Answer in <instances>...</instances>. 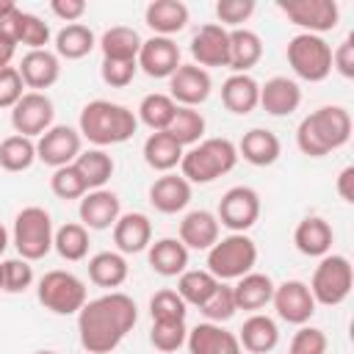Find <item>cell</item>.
<instances>
[{
	"instance_id": "obj_1",
	"label": "cell",
	"mask_w": 354,
	"mask_h": 354,
	"mask_svg": "<svg viewBox=\"0 0 354 354\" xmlns=\"http://www.w3.org/2000/svg\"><path fill=\"white\" fill-rule=\"evenodd\" d=\"M136 321H138V310L127 293L111 290L100 299H91L77 313L80 346L88 354H111L127 337Z\"/></svg>"
},
{
	"instance_id": "obj_2",
	"label": "cell",
	"mask_w": 354,
	"mask_h": 354,
	"mask_svg": "<svg viewBox=\"0 0 354 354\" xmlns=\"http://www.w3.org/2000/svg\"><path fill=\"white\" fill-rule=\"evenodd\" d=\"M351 138V113L343 105H321L296 127V144L310 158H324Z\"/></svg>"
},
{
	"instance_id": "obj_3",
	"label": "cell",
	"mask_w": 354,
	"mask_h": 354,
	"mask_svg": "<svg viewBox=\"0 0 354 354\" xmlns=\"http://www.w3.org/2000/svg\"><path fill=\"white\" fill-rule=\"evenodd\" d=\"M136 130H138V116L127 105L111 100H91L88 105H83L77 119L80 138L97 144L100 149L111 144H124L127 138H133Z\"/></svg>"
},
{
	"instance_id": "obj_4",
	"label": "cell",
	"mask_w": 354,
	"mask_h": 354,
	"mask_svg": "<svg viewBox=\"0 0 354 354\" xmlns=\"http://www.w3.org/2000/svg\"><path fill=\"white\" fill-rule=\"evenodd\" d=\"M238 163V149L230 138H202L191 149L183 152L180 174L194 185H207L227 171H232Z\"/></svg>"
},
{
	"instance_id": "obj_5",
	"label": "cell",
	"mask_w": 354,
	"mask_h": 354,
	"mask_svg": "<svg viewBox=\"0 0 354 354\" xmlns=\"http://www.w3.org/2000/svg\"><path fill=\"white\" fill-rule=\"evenodd\" d=\"M257 263V243L243 232H230L227 238H218L207 249V271L224 282V279H241L249 274Z\"/></svg>"
},
{
	"instance_id": "obj_6",
	"label": "cell",
	"mask_w": 354,
	"mask_h": 354,
	"mask_svg": "<svg viewBox=\"0 0 354 354\" xmlns=\"http://www.w3.org/2000/svg\"><path fill=\"white\" fill-rule=\"evenodd\" d=\"M285 58L296 77L307 83H321L332 75V44L315 33H296L288 47Z\"/></svg>"
},
{
	"instance_id": "obj_7",
	"label": "cell",
	"mask_w": 354,
	"mask_h": 354,
	"mask_svg": "<svg viewBox=\"0 0 354 354\" xmlns=\"http://www.w3.org/2000/svg\"><path fill=\"white\" fill-rule=\"evenodd\" d=\"M53 218L44 207L39 205H30V207H22L14 218V246L19 252L22 260L33 263V260H41L50 249H53Z\"/></svg>"
},
{
	"instance_id": "obj_8",
	"label": "cell",
	"mask_w": 354,
	"mask_h": 354,
	"mask_svg": "<svg viewBox=\"0 0 354 354\" xmlns=\"http://www.w3.org/2000/svg\"><path fill=\"white\" fill-rule=\"evenodd\" d=\"M351 285H354V268H351L348 257L346 254H324L321 263L315 266L307 288H310L315 304L337 307L348 299Z\"/></svg>"
},
{
	"instance_id": "obj_9",
	"label": "cell",
	"mask_w": 354,
	"mask_h": 354,
	"mask_svg": "<svg viewBox=\"0 0 354 354\" xmlns=\"http://www.w3.org/2000/svg\"><path fill=\"white\" fill-rule=\"evenodd\" d=\"M36 296L44 304V310H50L55 315H75L86 304V282L80 277H75L72 271L55 268L39 279Z\"/></svg>"
},
{
	"instance_id": "obj_10",
	"label": "cell",
	"mask_w": 354,
	"mask_h": 354,
	"mask_svg": "<svg viewBox=\"0 0 354 354\" xmlns=\"http://www.w3.org/2000/svg\"><path fill=\"white\" fill-rule=\"evenodd\" d=\"M277 8L301 28V33H326L340 22V6L335 0H279Z\"/></svg>"
},
{
	"instance_id": "obj_11",
	"label": "cell",
	"mask_w": 354,
	"mask_h": 354,
	"mask_svg": "<svg viewBox=\"0 0 354 354\" xmlns=\"http://www.w3.org/2000/svg\"><path fill=\"white\" fill-rule=\"evenodd\" d=\"M216 218L230 232H246L260 218V196H257V191L249 188V185H232L218 199Z\"/></svg>"
},
{
	"instance_id": "obj_12",
	"label": "cell",
	"mask_w": 354,
	"mask_h": 354,
	"mask_svg": "<svg viewBox=\"0 0 354 354\" xmlns=\"http://www.w3.org/2000/svg\"><path fill=\"white\" fill-rule=\"evenodd\" d=\"M55 119V105L44 91H25L22 100L11 108V127L17 136L36 138L53 127Z\"/></svg>"
},
{
	"instance_id": "obj_13",
	"label": "cell",
	"mask_w": 354,
	"mask_h": 354,
	"mask_svg": "<svg viewBox=\"0 0 354 354\" xmlns=\"http://www.w3.org/2000/svg\"><path fill=\"white\" fill-rule=\"evenodd\" d=\"M80 152H83V138L69 124H53L36 141V160H41L44 166H53V169L75 163V158Z\"/></svg>"
},
{
	"instance_id": "obj_14",
	"label": "cell",
	"mask_w": 354,
	"mask_h": 354,
	"mask_svg": "<svg viewBox=\"0 0 354 354\" xmlns=\"http://www.w3.org/2000/svg\"><path fill=\"white\" fill-rule=\"evenodd\" d=\"M271 304L282 321L296 324V326H304L315 315V299H313L307 282H301V279H285L282 285H274Z\"/></svg>"
},
{
	"instance_id": "obj_15",
	"label": "cell",
	"mask_w": 354,
	"mask_h": 354,
	"mask_svg": "<svg viewBox=\"0 0 354 354\" xmlns=\"http://www.w3.org/2000/svg\"><path fill=\"white\" fill-rule=\"evenodd\" d=\"M191 55L196 66H230V30L218 22L199 25L191 36Z\"/></svg>"
},
{
	"instance_id": "obj_16",
	"label": "cell",
	"mask_w": 354,
	"mask_h": 354,
	"mask_svg": "<svg viewBox=\"0 0 354 354\" xmlns=\"http://www.w3.org/2000/svg\"><path fill=\"white\" fill-rule=\"evenodd\" d=\"M213 80L207 69L196 64H180L177 72L169 77V97L183 108H196L210 97Z\"/></svg>"
},
{
	"instance_id": "obj_17",
	"label": "cell",
	"mask_w": 354,
	"mask_h": 354,
	"mask_svg": "<svg viewBox=\"0 0 354 354\" xmlns=\"http://www.w3.org/2000/svg\"><path fill=\"white\" fill-rule=\"evenodd\" d=\"M136 64H138V69H141L144 75H149V77H171V75L177 72V66L183 64V61H180V47H177V41L169 39V36L144 39Z\"/></svg>"
},
{
	"instance_id": "obj_18",
	"label": "cell",
	"mask_w": 354,
	"mask_h": 354,
	"mask_svg": "<svg viewBox=\"0 0 354 354\" xmlns=\"http://www.w3.org/2000/svg\"><path fill=\"white\" fill-rule=\"evenodd\" d=\"M77 213H80V224L86 230H111L116 224V218L122 216V202L113 191L97 188L80 199Z\"/></svg>"
},
{
	"instance_id": "obj_19",
	"label": "cell",
	"mask_w": 354,
	"mask_h": 354,
	"mask_svg": "<svg viewBox=\"0 0 354 354\" xmlns=\"http://www.w3.org/2000/svg\"><path fill=\"white\" fill-rule=\"evenodd\" d=\"M17 72H19L22 83H25L28 88L44 91V88H50V86L58 83V77H61V61H58V55L50 53V50H28V53L22 55Z\"/></svg>"
},
{
	"instance_id": "obj_20",
	"label": "cell",
	"mask_w": 354,
	"mask_h": 354,
	"mask_svg": "<svg viewBox=\"0 0 354 354\" xmlns=\"http://www.w3.org/2000/svg\"><path fill=\"white\" fill-rule=\"evenodd\" d=\"M191 202V183L183 177V174H160L152 185H149V205L158 210V213H180L185 210Z\"/></svg>"
},
{
	"instance_id": "obj_21",
	"label": "cell",
	"mask_w": 354,
	"mask_h": 354,
	"mask_svg": "<svg viewBox=\"0 0 354 354\" xmlns=\"http://www.w3.org/2000/svg\"><path fill=\"white\" fill-rule=\"evenodd\" d=\"M188 354H241L238 335L221 329V324H196L185 337Z\"/></svg>"
},
{
	"instance_id": "obj_22",
	"label": "cell",
	"mask_w": 354,
	"mask_h": 354,
	"mask_svg": "<svg viewBox=\"0 0 354 354\" xmlns=\"http://www.w3.org/2000/svg\"><path fill=\"white\" fill-rule=\"evenodd\" d=\"M113 243L119 254H138L152 243V221L144 213H122L113 224Z\"/></svg>"
},
{
	"instance_id": "obj_23",
	"label": "cell",
	"mask_w": 354,
	"mask_h": 354,
	"mask_svg": "<svg viewBox=\"0 0 354 354\" xmlns=\"http://www.w3.org/2000/svg\"><path fill=\"white\" fill-rule=\"evenodd\" d=\"M221 235V224L210 210H191L180 221V243L185 249H210Z\"/></svg>"
},
{
	"instance_id": "obj_24",
	"label": "cell",
	"mask_w": 354,
	"mask_h": 354,
	"mask_svg": "<svg viewBox=\"0 0 354 354\" xmlns=\"http://www.w3.org/2000/svg\"><path fill=\"white\" fill-rule=\"evenodd\" d=\"M260 105L271 116H290L301 105V88L290 77H271L260 86Z\"/></svg>"
},
{
	"instance_id": "obj_25",
	"label": "cell",
	"mask_w": 354,
	"mask_h": 354,
	"mask_svg": "<svg viewBox=\"0 0 354 354\" xmlns=\"http://www.w3.org/2000/svg\"><path fill=\"white\" fill-rule=\"evenodd\" d=\"M293 243H296V249H299L301 254H307V257H324V254H329V249H332V243H335V232H332V227H329L326 218H321V216H307V218H301V221L296 224V230H293Z\"/></svg>"
},
{
	"instance_id": "obj_26",
	"label": "cell",
	"mask_w": 354,
	"mask_h": 354,
	"mask_svg": "<svg viewBox=\"0 0 354 354\" xmlns=\"http://www.w3.org/2000/svg\"><path fill=\"white\" fill-rule=\"evenodd\" d=\"M235 149H238V158H243L252 166H271L282 155V144H279L277 133H271L266 127H252L249 133H243V138Z\"/></svg>"
},
{
	"instance_id": "obj_27",
	"label": "cell",
	"mask_w": 354,
	"mask_h": 354,
	"mask_svg": "<svg viewBox=\"0 0 354 354\" xmlns=\"http://www.w3.org/2000/svg\"><path fill=\"white\" fill-rule=\"evenodd\" d=\"M221 102L230 113L246 116L260 105V83L252 75H230L221 83Z\"/></svg>"
},
{
	"instance_id": "obj_28",
	"label": "cell",
	"mask_w": 354,
	"mask_h": 354,
	"mask_svg": "<svg viewBox=\"0 0 354 354\" xmlns=\"http://www.w3.org/2000/svg\"><path fill=\"white\" fill-rule=\"evenodd\" d=\"M238 343L252 351V354H271L279 343V329H277V321L263 315V313H254L243 321V326L238 329Z\"/></svg>"
},
{
	"instance_id": "obj_29",
	"label": "cell",
	"mask_w": 354,
	"mask_h": 354,
	"mask_svg": "<svg viewBox=\"0 0 354 354\" xmlns=\"http://www.w3.org/2000/svg\"><path fill=\"white\" fill-rule=\"evenodd\" d=\"M144 22L155 30V36L180 33L188 25V6L183 0H152L144 11Z\"/></svg>"
},
{
	"instance_id": "obj_30",
	"label": "cell",
	"mask_w": 354,
	"mask_h": 354,
	"mask_svg": "<svg viewBox=\"0 0 354 354\" xmlns=\"http://www.w3.org/2000/svg\"><path fill=\"white\" fill-rule=\"evenodd\" d=\"M232 296H235V307L238 310L257 313V310H263L271 301V296H274V279L268 274L249 271V274H243L232 285Z\"/></svg>"
},
{
	"instance_id": "obj_31",
	"label": "cell",
	"mask_w": 354,
	"mask_h": 354,
	"mask_svg": "<svg viewBox=\"0 0 354 354\" xmlns=\"http://www.w3.org/2000/svg\"><path fill=\"white\" fill-rule=\"evenodd\" d=\"M149 266L160 277H180L188 268V249L180 238H160L149 243Z\"/></svg>"
},
{
	"instance_id": "obj_32",
	"label": "cell",
	"mask_w": 354,
	"mask_h": 354,
	"mask_svg": "<svg viewBox=\"0 0 354 354\" xmlns=\"http://www.w3.org/2000/svg\"><path fill=\"white\" fill-rule=\"evenodd\" d=\"M263 58V41L249 28L230 30V69L235 75H246Z\"/></svg>"
},
{
	"instance_id": "obj_33",
	"label": "cell",
	"mask_w": 354,
	"mask_h": 354,
	"mask_svg": "<svg viewBox=\"0 0 354 354\" xmlns=\"http://www.w3.org/2000/svg\"><path fill=\"white\" fill-rule=\"evenodd\" d=\"M183 147L177 144V138L169 133V130H160V133H152L147 141H144V160L149 169L155 171H171L174 166H180L183 160Z\"/></svg>"
},
{
	"instance_id": "obj_34",
	"label": "cell",
	"mask_w": 354,
	"mask_h": 354,
	"mask_svg": "<svg viewBox=\"0 0 354 354\" xmlns=\"http://www.w3.org/2000/svg\"><path fill=\"white\" fill-rule=\"evenodd\" d=\"M141 36L136 28H127V25H113L102 33L100 39V50H102V58L108 61H136L138 58V50H141Z\"/></svg>"
},
{
	"instance_id": "obj_35",
	"label": "cell",
	"mask_w": 354,
	"mask_h": 354,
	"mask_svg": "<svg viewBox=\"0 0 354 354\" xmlns=\"http://www.w3.org/2000/svg\"><path fill=\"white\" fill-rule=\"evenodd\" d=\"M97 47L94 30L83 22H72L55 33V55L66 61H80Z\"/></svg>"
},
{
	"instance_id": "obj_36",
	"label": "cell",
	"mask_w": 354,
	"mask_h": 354,
	"mask_svg": "<svg viewBox=\"0 0 354 354\" xmlns=\"http://www.w3.org/2000/svg\"><path fill=\"white\" fill-rule=\"evenodd\" d=\"M130 274V266L124 260V254L119 252H97L91 260H88V279L100 288H119L124 285Z\"/></svg>"
},
{
	"instance_id": "obj_37",
	"label": "cell",
	"mask_w": 354,
	"mask_h": 354,
	"mask_svg": "<svg viewBox=\"0 0 354 354\" xmlns=\"http://www.w3.org/2000/svg\"><path fill=\"white\" fill-rule=\"evenodd\" d=\"M77 171H80V177L86 180V188L88 191H97V188H102L108 180H111V174H113V158L105 152V149H86V152H80L77 158H75V163H72Z\"/></svg>"
},
{
	"instance_id": "obj_38",
	"label": "cell",
	"mask_w": 354,
	"mask_h": 354,
	"mask_svg": "<svg viewBox=\"0 0 354 354\" xmlns=\"http://www.w3.org/2000/svg\"><path fill=\"white\" fill-rule=\"evenodd\" d=\"M216 288H218V279L207 268H185L177 279V293L191 307H202Z\"/></svg>"
},
{
	"instance_id": "obj_39",
	"label": "cell",
	"mask_w": 354,
	"mask_h": 354,
	"mask_svg": "<svg viewBox=\"0 0 354 354\" xmlns=\"http://www.w3.org/2000/svg\"><path fill=\"white\" fill-rule=\"evenodd\" d=\"M177 113V102L169 97V94H147L138 105V119L152 130V133H160V130H169L171 119Z\"/></svg>"
},
{
	"instance_id": "obj_40",
	"label": "cell",
	"mask_w": 354,
	"mask_h": 354,
	"mask_svg": "<svg viewBox=\"0 0 354 354\" xmlns=\"http://www.w3.org/2000/svg\"><path fill=\"white\" fill-rule=\"evenodd\" d=\"M53 249L69 263L83 260L88 254V230L83 224H75V221L58 227L53 235Z\"/></svg>"
},
{
	"instance_id": "obj_41",
	"label": "cell",
	"mask_w": 354,
	"mask_h": 354,
	"mask_svg": "<svg viewBox=\"0 0 354 354\" xmlns=\"http://www.w3.org/2000/svg\"><path fill=\"white\" fill-rule=\"evenodd\" d=\"M36 160V144L25 136H8L0 141V169L6 171H25Z\"/></svg>"
},
{
	"instance_id": "obj_42",
	"label": "cell",
	"mask_w": 354,
	"mask_h": 354,
	"mask_svg": "<svg viewBox=\"0 0 354 354\" xmlns=\"http://www.w3.org/2000/svg\"><path fill=\"white\" fill-rule=\"evenodd\" d=\"M169 133L177 138V144L185 149V147H194L202 141L205 136V116L196 111V108H183L177 105V113L169 124Z\"/></svg>"
},
{
	"instance_id": "obj_43",
	"label": "cell",
	"mask_w": 354,
	"mask_h": 354,
	"mask_svg": "<svg viewBox=\"0 0 354 354\" xmlns=\"http://www.w3.org/2000/svg\"><path fill=\"white\" fill-rule=\"evenodd\" d=\"M188 337V329H185V321H152V329H149V343L163 351V354H171L177 351Z\"/></svg>"
},
{
	"instance_id": "obj_44",
	"label": "cell",
	"mask_w": 354,
	"mask_h": 354,
	"mask_svg": "<svg viewBox=\"0 0 354 354\" xmlns=\"http://www.w3.org/2000/svg\"><path fill=\"white\" fill-rule=\"evenodd\" d=\"M185 313H188V304L171 288H163V290H158L149 299V315H152V321H185Z\"/></svg>"
},
{
	"instance_id": "obj_45",
	"label": "cell",
	"mask_w": 354,
	"mask_h": 354,
	"mask_svg": "<svg viewBox=\"0 0 354 354\" xmlns=\"http://www.w3.org/2000/svg\"><path fill=\"white\" fill-rule=\"evenodd\" d=\"M17 44H25V47H30V50H47V44H50V25H47L41 17L22 11V14H19Z\"/></svg>"
},
{
	"instance_id": "obj_46",
	"label": "cell",
	"mask_w": 354,
	"mask_h": 354,
	"mask_svg": "<svg viewBox=\"0 0 354 354\" xmlns=\"http://www.w3.org/2000/svg\"><path fill=\"white\" fill-rule=\"evenodd\" d=\"M50 188H53V194H55L58 199H83V196L88 194L86 180L80 177V171H77L72 163H69V166H61V169L53 171V177H50Z\"/></svg>"
},
{
	"instance_id": "obj_47",
	"label": "cell",
	"mask_w": 354,
	"mask_h": 354,
	"mask_svg": "<svg viewBox=\"0 0 354 354\" xmlns=\"http://www.w3.org/2000/svg\"><path fill=\"white\" fill-rule=\"evenodd\" d=\"M202 310V315L210 321V324H224V321H230L232 315H235V296H232V288L230 285H224V282H218V288L213 290V296L199 307Z\"/></svg>"
},
{
	"instance_id": "obj_48",
	"label": "cell",
	"mask_w": 354,
	"mask_h": 354,
	"mask_svg": "<svg viewBox=\"0 0 354 354\" xmlns=\"http://www.w3.org/2000/svg\"><path fill=\"white\" fill-rule=\"evenodd\" d=\"M33 285V266L22 257L3 260V290L6 293H22Z\"/></svg>"
},
{
	"instance_id": "obj_49",
	"label": "cell",
	"mask_w": 354,
	"mask_h": 354,
	"mask_svg": "<svg viewBox=\"0 0 354 354\" xmlns=\"http://www.w3.org/2000/svg\"><path fill=\"white\" fill-rule=\"evenodd\" d=\"M326 348H329V340H326L324 329H318V326H301L293 335V340L288 346V354H326Z\"/></svg>"
},
{
	"instance_id": "obj_50",
	"label": "cell",
	"mask_w": 354,
	"mask_h": 354,
	"mask_svg": "<svg viewBox=\"0 0 354 354\" xmlns=\"http://www.w3.org/2000/svg\"><path fill=\"white\" fill-rule=\"evenodd\" d=\"M254 14V0H218L216 3V17H218V25H230L232 30L241 28L249 17Z\"/></svg>"
},
{
	"instance_id": "obj_51",
	"label": "cell",
	"mask_w": 354,
	"mask_h": 354,
	"mask_svg": "<svg viewBox=\"0 0 354 354\" xmlns=\"http://www.w3.org/2000/svg\"><path fill=\"white\" fill-rule=\"evenodd\" d=\"M136 72H138V64L136 61H108V58H102V66H100V75H102V80L111 88L130 86L133 77H136Z\"/></svg>"
},
{
	"instance_id": "obj_52",
	"label": "cell",
	"mask_w": 354,
	"mask_h": 354,
	"mask_svg": "<svg viewBox=\"0 0 354 354\" xmlns=\"http://www.w3.org/2000/svg\"><path fill=\"white\" fill-rule=\"evenodd\" d=\"M25 83L17 72V66H3L0 69V108H14L22 100Z\"/></svg>"
},
{
	"instance_id": "obj_53",
	"label": "cell",
	"mask_w": 354,
	"mask_h": 354,
	"mask_svg": "<svg viewBox=\"0 0 354 354\" xmlns=\"http://www.w3.org/2000/svg\"><path fill=\"white\" fill-rule=\"evenodd\" d=\"M332 69H337L343 77H354V36H346L332 50Z\"/></svg>"
},
{
	"instance_id": "obj_54",
	"label": "cell",
	"mask_w": 354,
	"mask_h": 354,
	"mask_svg": "<svg viewBox=\"0 0 354 354\" xmlns=\"http://www.w3.org/2000/svg\"><path fill=\"white\" fill-rule=\"evenodd\" d=\"M50 11L58 17V19H64V22H77L83 14H86V3L83 0H53L50 3Z\"/></svg>"
},
{
	"instance_id": "obj_55",
	"label": "cell",
	"mask_w": 354,
	"mask_h": 354,
	"mask_svg": "<svg viewBox=\"0 0 354 354\" xmlns=\"http://www.w3.org/2000/svg\"><path fill=\"white\" fill-rule=\"evenodd\" d=\"M351 185H354V166H346L337 174V194H340L343 202H354V188Z\"/></svg>"
},
{
	"instance_id": "obj_56",
	"label": "cell",
	"mask_w": 354,
	"mask_h": 354,
	"mask_svg": "<svg viewBox=\"0 0 354 354\" xmlns=\"http://www.w3.org/2000/svg\"><path fill=\"white\" fill-rule=\"evenodd\" d=\"M14 53H17V41H11V39L0 36V69H3V66H11Z\"/></svg>"
},
{
	"instance_id": "obj_57",
	"label": "cell",
	"mask_w": 354,
	"mask_h": 354,
	"mask_svg": "<svg viewBox=\"0 0 354 354\" xmlns=\"http://www.w3.org/2000/svg\"><path fill=\"white\" fill-rule=\"evenodd\" d=\"M17 8V3L14 0H0V17H6L8 11H14Z\"/></svg>"
},
{
	"instance_id": "obj_58",
	"label": "cell",
	"mask_w": 354,
	"mask_h": 354,
	"mask_svg": "<svg viewBox=\"0 0 354 354\" xmlns=\"http://www.w3.org/2000/svg\"><path fill=\"white\" fill-rule=\"evenodd\" d=\"M6 246H8V232H6V227L0 224V254L6 252Z\"/></svg>"
},
{
	"instance_id": "obj_59",
	"label": "cell",
	"mask_w": 354,
	"mask_h": 354,
	"mask_svg": "<svg viewBox=\"0 0 354 354\" xmlns=\"http://www.w3.org/2000/svg\"><path fill=\"white\" fill-rule=\"evenodd\" d=\"M0 290H3V263H0Z\"/></svg>"
},
{
	"instance_id": "obj_60",
	"label": "cell",
	"mask_w": 354,
	"mask_h": 354,
	"mask_svg": "<svg viewBox=\"0 0 354 354\" xmlns=\"http://www.w3.org/2000/svg\"><path fill=\"white\" fill-rule=\"evenodd\" d=\"M33 354H55V351H33Z\"/></svg>"
}]
</instances>
